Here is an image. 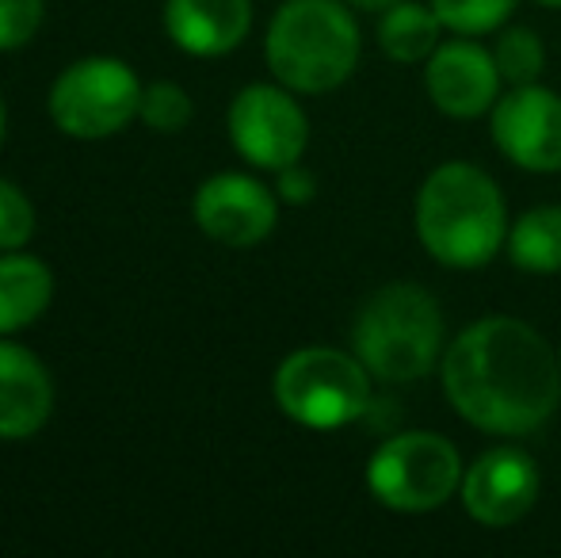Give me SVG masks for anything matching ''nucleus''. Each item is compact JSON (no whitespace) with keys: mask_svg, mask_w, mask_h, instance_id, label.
<instances>
[{"mask_svg":"<svg viewBox=\"0 0 561 558\" xmlns=\"http://www.w3.org/2000/svg\"><path fill=\"white\" fill-rule=\"evenodd\" d=\"M444 395L489 436H527L561 406V356L527 321L493 314L466 326L439 360Z\"/></svg>","mask_w":561,"mask_h":558,"instance_id":"f257e3e1","label":"nucleus"},{"mask_svg":"<svg viewBox=\"0 0 561 558\" xmlns=\"http://www.w3.org/2000/svg\"><path fill=\"white\" fill-rule=\"evenodd\" d=\"M416 238L444 269L470 272L489 264L508 241L501 184L470 161H447L416 192Z\"/></svg>","mask_w":561,"mask_h":558,"instance_id":"f03ea898","label":"nucleus"},{"mask_svg":"<svg viewBox=\"0 0 561 558\" xmlns=\"http://www.w3.org/2000/svg\"><path fill=\"white\" fill-rule=\"evenodd\" d=\"M352 352L375 383H421L444 360V314L416 283H386L359 306Z\"/></svg>","mask_w":561,"mask_h":558,"instance_id":"7ed1b4c3","label":"nucleus"},{"mask_svg":"<svg viewBox=\"0 0 561 558\" xmlns=\"http://www.w3.org/2000/svg\"><path fill=\"white\" fill-rule=\"evenodd\" d=\"M264 58L283 89L333 92L359 66V23L340 0H287L272 15Z\"/></svg>","mask_w":561,"mask_h":558,"instance_id":"20e7f679","label":"nucleus"},{"mask_svg":"<svg viewBox=\"0 0 561 558\" xmlns=\"http://www.w3.org/2000/svg\"><path fill=\"white\" fill-rule=\"evenodd\" d=\"M370 383H375V375L363 367L355 352L313 344V349L290 352L275 367L272 395L275 406L295 424L329 432L367 418Z\"/></svg>","mask_w":561,"mask_h":558,"instance_id":"39448f33","label":"nucleus"},{"mask_svg":"<svg viewBox=\"0 0 561 558\" xmlns=\"http://www.w3.org/2000/svg\"><path fill=\"white\" fill-rule=\"evenodd\" d=\"M462 455L447 436L428 429L382 440L367 459V490L393 513H432L462 486Z\"/></svg>","mask_w":561,"mask_h":558,"instance_id":"423d86ee","label":"nucleus"},{"mask_svg":"<svg viewBox=\"0 0 561 558\" xmlns=\"http://www.w3.org/2000/svg\"><path fill=\"white\" fill-rule=\"evenodd\" d=\"M141 112V81L118 58H81L50 84V119L61 135L100 141L126 130Z\"/></svg>","mask_w":561,"mask_h":558,"instance_id":"0eeeda50","label":"nucleus"},{"mask_svg":"<svg viewBox=\"0 0 561 558\" xmlns=\"http://www.w3.org/2000/svg\"><path fill=\"white\" fill-rule=\"evenodd\" d=\"M229 141L249 164L279 172L302 161L310 146V119L295 92L283 84H249L229 104Z\"/></svg>","mask_w":561,"mask_h":558,"instance_id":"6e6552de","label":"nucleus"},{"mask_svg":"<svg viewBox=\"0 0 561 558\" xmlns=\"http://www.w3.org/2000/svg\"><path fill=\"white\" fill-rule=\"evenodd\" d=\"M539 467L519 447H489L462 470L458 501L481 528H512L539 501Z\"/></svg>","mask_w":561,"mask_h":558,"instance_id":"1a4fd4ad","label":"nucleus"},{"mask_svg":"<svg viewBox=\"0 0 561 558\" xmlns=\"http://www.w3.org/2000/svg\"><path fill=\"white\" fill-rule=\"evenodd\" d=\"M493 146L516 169L561 172V96L542 84H512L493 104Z\"/></svg>","mask_w":561,"mask_h":558,"instance_id":"9d476101","label":"nucleus"},{"mask_svg":"<svg viewBox=\"0 0 561 558\" xmlns=\"http://www.w3.org/2000/svg\"><path fill=\"white\" fill-rule=\"evenodd\" d=\"M195 226L210 241L229 249H252L275 230L279 218V195L267 192L256 176L244 172H218L203 180L192 203Z\"/></svg>","mask_w":561,"mask_h":558,"instance_id":"9b49d317","label":"nucleus"},{"mask_svg":"<svg viewBox=\"0 0 561 558\" xmlns=\"http://www.w3.org/2000/svg\"><path fill=\"white\" fill-rule=\"evenodd\" d=\"M501 69H496L493 50H485L473 38L458 35L447 38L424 61V89L428 100L450 119H478L493 112L501 100Z\"/></svg>","mask_w":561,"mask_h":558,"instance_id":"f8f14e48","label":"nucleus"},{"mask_svg":"<svg viewBox=\"0 0 561 558\" xmlns=\"http://www.w3.org/2000/svg\"><path fill=\"white\" fill-rule=\"evenodd\" d=\"M54 413V379L23 344L0 337V440H31Z\"/></svg>","mask_w":561,"mask_h":558,"instance_id":"ddd939ff","label":"nucleus"},{"mask_svg":"<svg viewBox=\"0 0 561 558\" xmlns=\"http://www.w3.org/2000/svg\"><path fill=\"white\" fill-rule=\"evenodd\" d=\"M252 0H164V31L192 58H222L249 38Z\"/></svg>","mask_w":561,"mask_h":558,"instance_id":"4468645a","label":"nucleus"},{"mask_svg":"<svg viewBox=\"0 0 561 558\" xmlns=\"http://www.w3.org/2000/svg\"><path fill=\"white\" fill-rule=\"evenodd\" d=\"M54 298V272L38 257L4 253L0 257V337L35 326Z\"/></svg>","mask_w":561,"mask_h":558,"instance_id":"2eb2a0df","label":"nucleus"},{"mask_svg":"<svg viewBox=\"0 0 561 558\" xmlns=\"http://www.w3.org/2000/svg\"><path fill=\"white\" fill-rule=\"evenodd\" d=\"M444 23H439L436 8L416 4V0H401V4L386 8L382 20H378V46L390 61L401 66H416V61H428L432 50L439 46L444 35Z\"/></svg>","mask_w":561,"mask_h":558,"instance_id":"dca6fc26","label":"nucleus"},{"mask_svg":"<svg viewBox=\"0 0 561 558\" xmlns=\"http://www.w3.org/2000/svg\"><path fill=\"white\" fill-rule=\"evenodd\" d=\"M508 257L519 272L554 276L561 272V207H531L508 226Z\"/></svg>","mask_w":561,"mask_h":558,"instance_id":"f3484780","label":"nucleus"},{"mask_svg":"<svg viewBox=\"0 0 561 558\" xmlns=\"http://www.w3.org/2000/svg\"><path fill=\"white\" fill-rule=\"evenodd\" d=\"M432 8L450 35L481 38L508 23V15L516 12V0H432Z\"/></svg>","mask_w":561,"mask_h":558,"instance_id":"a211bd4d","label":"nucleus"},{"mask_svg":"<svg viewBox=\"0 0 561 558\" xmlns=\"http://www.w3.org/2000/svg\"><path fill=\"white\" fill-rule=\"evenodd\" d=\"M496 69L508 84H531L539 81L542 66H547V50H542V38L531 27H512L496 38Z\"/></svg>","mask_w":561,"mask_h":558,"instance_id":"6ab92c4d","label":"nucleus"},{"mask_svg":"<svg viewBox=\"0 0 561 558\" xmlns=\"http://www.w3.org/2000/svg\"><path fill=\"white\" fill-rule=\"evenodd\" d=\"M138 119L157 135H180L192 123V96L176 81H153L141 89Z\"/></svg>","mask_w":561,"mask_h":558,"instance_id":"aec40b11","label":"nucleus"},{"mask_svg":"<svg viewBox=\"0 0 561 558\" xmlns=\"http://www.w3.org/2000/svg\"><path fill=\"white\" fill-rule=\"evenodd\" d=\"M31 234H35V207L23 195V187L0 176V253L23 249L31 241Z\"/></svg>","mask_w":561,"mask_h":558,"instance_id":"412c9836","label":"nucleus"},{"mask_svg":"<svg viewBox=\"0 0 561 558\" xmlns=\"http://www.w3.org/2000/svg\"><path fill=\"white\" fill-rule=\"evenodd\" d=\"M43 27V0H0V54L20 50Z\"/></svg>","mask_w":561,"mask_h":558,"instance_id":"4be33fe9","label":"nucleus"},{"mask_svg":"<svg viewBox=\"0 0 561 558\" xmlns=\"http://www.w3.org/2000/svg\"><path fill=\"white\" fill-rule=\"evenodd\" d=\"M275 195H279L283 203L302 207V203H310L313 195H318V180H313V172L306 169L302 161H295V164H287V169L275 172Z\"/></svg>","mask_w":561,"mask_h":558,"instance_id":"5701e85b","label":"nucleus"},{"mask_svg":"<svg viewBox=\"0 0 561 558\" xmlns=\"http://www.w3.org/2000/svg\"><path fill=\"white\" fill-rule=\"evenodd\" d=\"M352 8H359V12H378L382 15L386 8H393V4H401V0H347Z\"/></svg>","mask_w":561,"mask_h":558,"instance_id":"b1692460","label":"nucleus"},{"mask_svg":"<svg viewBox=\"0 0 561 558\" xmlns=\"http://www.w3.org/2000/svg\"><path fill=\"white\" fill-rule=\"evenodd\" d=\"M4 130H8V107H4V96H0V146H4Z\"/></svg>","mask_w":561,"mask_h":558,"instance_id":"393cba45","label":"nucleus"},{"mask_svg":"<svg viewBox=\"0 0 561 558\" xmlns=\"http://www.w3.org/2000/svg\"><path fill=\"white\" fill-rule=\"evenodd\" d=\"M535 4H542V8H561V0H535Z\"/></svg>","mask_w":561,"mask_h":558,"instance_id":"a878e982","label":"nucleus"},{"mask_svg":"<svg viewBox=\"0 0 561 558\" xmlns=\"http://www.w3.org/2000/svg\"><path fill=\"white\" fill-rule=\"evenodd\" d=\"M558 356H561V352H558Z\"/></svg>","mask_w":561,"mask_h":558,"instance_id":"bb28decb","label":"nucleus"}]
</instances>
